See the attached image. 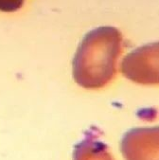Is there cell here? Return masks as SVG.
<instances>
[{
  "instance_id": "cell-1",
  "label": "cell",
  "mask_w": 159,
  "mask_h": 160,
  "mask_svg": "<svg viewBox=\"0 0 159 160\" xmlns=\"http://www.w3.org/2000/svg\"><path fill=\"white\" fill-rule=\"evenodd\" d=\"M122 41L120 31L114 27H100L86 33L73 59L74 81L86 89L109 83L117 72Z\"/></svg>"
},
{
  "instance_id": "cell-2",
  "label": "cell",
  "mask_w": 159,
  "mask_h": 160,
  "mask_svg": "<svg viewBox=\"0 0 159 160\" xmlns=\"http://www.w3.org/2000/svg\"><path fill=\"white\" fill-rule=\"evenodd\" d=\"M126 160H158V129L136 128L127 132L120 143Z\"/></svg>"
},
{
  "instance_id": "cell-3",
  "label": "cell",
  "mask_w": 159,
  "mask_h": 160,
  "mask_svg": "<svg viewBox=\"0 0 159 160\" xmlns=\"http://www.w3.org/2000/svg\"><path fill=\"white\" fill-rule=\"evenodd\" d=\"M73 160H115V158L105 143L90 134L75 146Z\"/></svg>"
},
{
  "instance_id": "cell-4",
  "label": "cell",
  "mask_w": 159,
  "mask_h": 160,
  "mask_svg": "<svg viewBox=\"0 0 159 160\" xmlns=\"http://www.w3.org/2000/svg\"><path fill=\"white\" fill-rule=\"evenodd\" d=\"M25 0H0V11L12 12L18 11L23 5Z\"/></svg>"
}]
</instances>
